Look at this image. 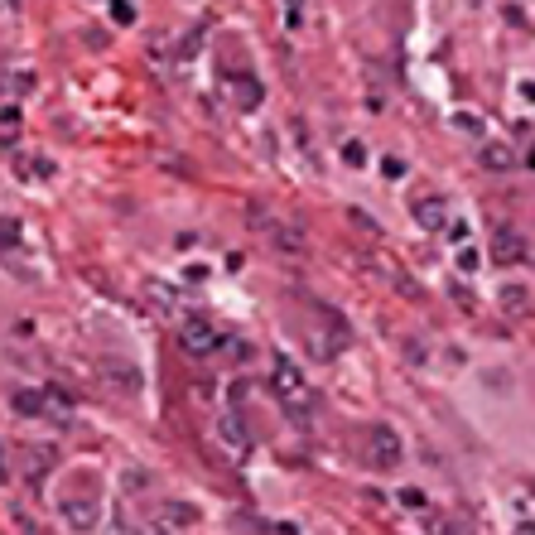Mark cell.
<instances>
[{
  "label": "cell",
  "mask_w": 535,
  "mask_h": 535,
  "mask_svg": "<svg viewBox=\"0 0 535 535\" xmlns=\"http://www.w3.org/2000/svg\"><path fill=\"white\" fill-rule=\"evenodd\" d=\"M270 391H275V401L285 410H304L309 405V376H304V367L295 357H285V352L270 357Z\"/></svg>",
  "instance_id": "cell-1"
},
{
  "label": "cell",
  "mask_w": 535,
  "mask_h": 535,
  "mask_svg": "<svg viewBox=\"0 0 535 535\" xmlns=\"http://www.w3.org/2000/svg\"><path fill=\"white\" fill-rule=\"evenodd\" d=\"M362 449H367V454H362L367 468H386V473H391V468L401 463V434L386 429V425H372L362 434Z\"/></svg>",
  "instance_id": "cell-2"
},
{
  "label": "cell",
  "mask_w": 535,
  "mask_h": 535,
  "mask_svg": "<svg viewBox=\"0 0 535 535\" xmlns=\"http://www.w3.org/2000/svg\"><path fill=\"white\" fill-rule=\"evenodd\" d=\"M179 348H184L188 357H217V352L227 348V333L208 319H188L184 333H179Z\"/></svg>",
  "instance_id": "cell-3"
},
{
  "label": "cell",
  "mask_w": 535,
  "mask_h": 535,
  "mask_svg": "<svg viewBox=\"0 0 535 535\" xmlns=\"http://www.w3.org/2000/svg\"><path fill=\"white\" fill-rule=\"evenodd\" d=\"M58 516H63V526L78 535H92L97 531V521H102V507H97V497H82V502H58Z\"/></svg>",
  "instance_id": "cell-4"
},
{
  "label": "cell",
  "mask_w": 535,
  "mask_h": 535,
  "mask_svg": "<svg viewBox=\"0 0 535 535\" xmlns=\"http://www.w3.org/2000/svg\"><path fill=\"white\" fill-rule=\"evenodd\" d=\"M217 439H222V449H232V458L251 454V434H246V420H241L237 410H227V415L217 420Z\"/></svg>",
  "instance_id": "cell-5"
},
{
  "label": "cell",
  "mask_w": 535,
  "mask_h": 535,
  "mask_svg": "<svg viewBox=\"0 0 535 535\" xmlns=\"http://www.w3.org/2000/svg\"><path fill=\"white\" fill-rule=\"evenodd\" d=\"M415 217H420V227H429V232H444V227L454 222V213H449V198H444V193H429V198H420V203H415Z\"/></svg>",
  "instance_id": "cell-6"
},
{
  "label": "cell",
  "mask_w": 535,
  "mask_h": 535,
  "mask_svg": "<svg viewBox=\"0 0 535 535\" xmlns=\"http://www.w3.org/2000/svg\"><path fill=\"white\" fill-rule=\"evenodd\" d=\"M492 251H497V266H521V261H526V241L516 237L511 227H502V232H497Z\"/></svg>",
  "instance_id": "cell-7"
},
{
  "label": "cell",
  "mask_w": 535,
  "mask_h": 535,
  "mask_svg": "<svg viewBox=\"0 0 535 535\" xmlns=\"http://www.w3.org/2000/svg\"><path fill=\"white\" fill-rule=\"evenodd\" d=\"M227 97H232V107L237 111H256L261 107V82L256 78H232L227 82Z\"/></svg>",
  "instance_id": "cell-8"
},
{
  "label": "cell",
  "mask_w": 535,
  "mask_h": 535,
  "mask_svg": "<svg viewBox=\"0 0 535 535\" xmlns=\"http://www.w3.org/2000/svg\"><path fill=\"white\" fill-rule=\"evenodd\" d=\"M39 396H44V420H58V425L73 420V401H68L58 386H39Z\"/></svg>",
  "instance_id": "cell-9"
},
{
  "label": "cell",
  "mask_w": 535,
  "mask_h": 535,
  "mask_svg": "<svg viewBox=\"0 0 535 535\" xmlns=\"http://www.w3.org/2000/svg\"><path fill=\"white\" fill-rule=\"evenodd\" d=\"M10 405H15L25 420H44V396H39V391H15Z\"/></svg>",
  "instance_id": "cell-10"
},
{
  "label": "cell",
  "mask_w": 535,
  "mask_h": 535,
  "mask_svg": "<svg viewBox=\"0 0 535 535\" xmlns=\"http://www.w3.org/2000/svg\"><path fill=\"white\" fill-rule=\"evenodd\" d=\"M266 232L275 237V246H280V251H304V237H299L295 227H275V222H270Z\"/></svg>",
  "instance_id": "cell-11"
},
{
  "label": "cell",
  "mask_w": 535,
  "mask_h": 535,
  "mask_svg": "<svg viewBox=\"0 0 535 535\" xmlns=\"http://www.w3.org/2000/svg\"><path fill=\"white\" fill-rule=\"evenodd\" d=\"M20 169H25L29 179H49V174H54V164H49V160H25Z\"/></svg>",
  "instance_id": "cell-12"
},
{
  "label": "cell",
  "mask_w": 535,
  "mask_h": 535,
  "mask_svg": "<svg viewBox=\"0 0 535 535\" xmlns=\"http://www.w3.org/2000/svg\"><path fill=\"white\" fill-rule=\"evenodd\" d=\"M458 526L454 521H444V516H429V535H454Z\"/></svg>",
  "instance_id": "cell-13"
},
{
  "label": "cell",
  "mask_w": 535,
  "mask_h": 535,
  "mask_svg": "<svg viewBox=\"0 0 535 535\" xmlns=\"http://www.w3.org/2000/svg\"><path fill=\"white\" fill-rule=\"evenodd\" d=\"M15 241H20V227H15V222H5V227H0V246H15Z\"/></svg>",
  "instance_id": "cell-14"
},
{
  "label": "cell",
  "mask_w": 535,
  "mask_h": 535,
  "mask_svg": "<svg viewBox=\"0 0 535 535\" xmlns=\"http://www.w3.org/2000/svg\"><path fill=\"white\" fill-rule=\"evenodd\" d=\"M482 160L492 164V169H497V164H502V169H507V164H511V155H507V150H487V155H482Z\"/></svg>",
  "instance_id": "cell-15"
},
{
  "label": "cell",
  "mask_w": 535,
  "mask_h": 535,
  "mask_svg": "<svg viewBox=\"0 0 535 535\" xmlns=\"http://www.w3.org/2000/svg\"><path fill=\"white\" fill-rule=\"evenodd\" d=\"M111 15H116L121 25H131V20H135V10H131V5H111Z\"/></svg>",
  "instance_id": "cell-16"
},
{
  "label": "cell",
  "mask_w": 535,
  "mask_h": 535,
  "mask_svg": "<svg viewBox=\"0 0 535 535\" xmlns=\"http://www.w3.org/2000/svg\"><path fill=\"white\" fill-rule=\"evenodd\" d=\"M10 478V458H5V444H0V482Z\"/></svg>",
  "instance_id": "cell-17"
},
{
  "label": "cell",
  "mask_w": 535,
  "mask_h": 535,
  "mask_svg": "<svg viewBox=\"0 0 535 535\" xmlns=\"http://www.w3.org/2000/svg\"><path fill=\"white\" fill-rule=\"evenodd\" d=\"M516 535H535V526H521V531H516Z\"/></svg>",
  "instance_id": "cell-18"
}]
</instances>
